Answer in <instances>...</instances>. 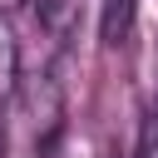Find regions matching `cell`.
Listing matches in <instances>:
<instances>
[{"mask_svg": "<svg viewBox=\"0 0 158 158\" xmlns=\"http://www.w3.org/2000/svg\"><path fill=\"white\" fill-rule=\"evenodd\" d=\"M35 10H40V25L64 44L69 35H74V20H79V0H35Z\"/></svg>", "mask_w": 158, "mask_h": 158, "instance_id": "obj_3", "label": "cell"}, {"mask_svg": "<svg viewBox=\"0 0 158 158\" xmlns=\"http://www.w3.org/2000/svg\"><path fill=\"white\" fill-rule=\"evenodd\" d=\"M133 10L138 0H104V15H99V35L104 44H123L128 30H133Z\"/></svg>", "mask_w": 158, "mask_h": 158, "instance_id": "obj_2", "label": "cell"}, {"mask_svg": "<svg viewBox=\"0 0 158 158\" xmlns=\"http://www.w3.org/2000/svg\"><path fill=\"white\" fill-rule=\"evenodd\" d=\"M153 114H158V54H153Z\"/></svg>", "mask_w": 158, "mask_h": 158, "instance_id": "obj_4", "label": "cell"}, {"mask_svg": "<svg viewBox=\"0 0 158 158\" xmlns=\"http://www.w3.org/2000/svg\"><path fill=\"white\" fill-rule=\"evenodd\" d=\"M15 84H20V44H15L10 20L0 15V114H5L10 94H15Z\"/></svg>", "mask_w": 158, "mask_h": 158, "instance_id": "obj_1", "label": "cell"}]
</instances>
